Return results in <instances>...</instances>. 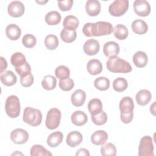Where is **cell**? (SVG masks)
<instances>
[{
	"mask_svg": "<svg viewBox=\"0 0 156 156\" xmlns=\"http://www.w3.org/2000/svg\"><path fill=\"white\" fill-rule=\"evenodd\" d=\"M121 120L124 124H129L130 123L133 118V112L128 114H121L120 115Z\"/></svg>",
	"mask_w": 156,
	"mask_h": 156,
	"instance_id": "cell-45",
	"label": "cell"
},
{
	"mask_svg": "<svg viewBox=\"0 0 156 156\" xmlns=\"http://www.w3.org/2000/svg\"><path fill=\"white\" fill-rule=\"evenodd\" d=\"M10 62L12 65L15 67H19L23 65L26 62V57L21 52H15L12 54L10 58Z\"/></svg>",
	"mask_w": 156,
	"mask_h": 156,
	"instance_id": "cell-34",
	"label": "cell"
},
{
	"mask_svg": "<svg viewBox=\"0 0 156 156\" xmlns=\"http://www.w3.org/2000/svg\"><path fill=\"white\" fill-rule=\"evenodd\" d=\"M21 105L20 99L15 95L9 96L5 103V111L6 114L11 118H17L20 113Z\"/></svg>",
	"mask_w": 156,
	"mask_h": 156,
	"instance_id": "cell-4",
	"label": "cell"
},
{
	"mask_svg": "<svg viewBox=\"0 0 156 156\" xmlns=\"http://www.w3.org/2000/svg\"><path fill=\"white\" fill-rule=\"evenodd\" d=\"M94 86L100 91H105L110 87V80L105 77H99L94 80Z\"/></svg>",
	"mask_w": 156,
	"mask_h": 156,
	"instance_id": "cell-35",
	"label": "cell"
},
{
	"mask_svg": "<svg viewBox=\"0 0 156 156\" xmlns=\"http://www.w3.org/2000/svg\"><path fill=\"white\" fill-rule=\"evenodd\" d=\"M58 39L56 35L50 34L45 37L44 45L48 49L54 50L58 47Z\"/></svg>",
	"mask_w": 156,
	"mask_h": 156,
	"instance_id": "cell-33",
	"label": "cell"
},
{
	"mask_svg": "<svg viewBox=\"0 0 156 156\" xmlns=\"http://www.w3.org/2000/svg\"><path fill=\"white\" fill-rule=\"evenodd\" d=\"M37 3H38V4H41V5H44V4H46L47 2H48V1H36Z\"/></svg>",
	"mask_w": 156,
	"mask_h": 156,
	"instance_id": "cell-49",
	"label": "cell"
},
{
	"mask_svg": "<svg viewBox=\"0 0 156 156\" xmlns=\"http://www.w3.org/2000/svg\"><path fill=\"white\" fill-rule=\"evenodd\" d=\"M113 31L112 24L107 21H99L94 23H87L82 27V32L86 37H99L110 35Z\"/></svg>",
	"mask_w": 156,
	"mask_h": 156,
	"instance_id": "cell-1",
	"label": "cell"
},
{
	"mask_svg": "<svg viewBox=\"0 0 156 156\" xmlns=\"http://www.w3.org/2000/svg\"><path fill=\"white\" fill-rule=\"evenodd\" d=\"M132 30L136 34L143 35L147 32L148 30V26L147 23L140 19L134 20L131 25Z\"/></svg>",
	"mask_w": 156,
	"mask_h": 156,
	"instance_id": "cell-23",
	"label": "cell"
},
{
	"mask_svg": "<svg viewBox=\"0 0 156 156\" xmlns=\"http://www.w3.org/2000/svg\"><path fill=\"white\" fill-rule=\"evenodd\" d=\"M41 85L46 90H52L57 85L56 78L51 75H46L41 81Z\"/></svg>",
	"mask_w": 156,
	"mask_h": 156,
	"instance_id": "cell-32",
	"label": "cell"
},
{
	"mask_svg": "<svg viewBox=\"0 0 156 156\" xmlns=\"http://www.w3.org/2000/svg\"><path fill=\"white\" fill-rule=\"evenodd\" d=\"M1 81L4 85L10 87L16 83L17 77L12 71L8 70L1 73Z\"/></svg>",
	"mask_w": 156,
	"mask_h": 156,
	"instance_id": "cell-21",
	"label": "cell"
},
{
	"mask_svg": "<svg viewBox=\"0 0 156 156\" xmlns=\"http://www.w3.org/2000/svg\"><path fill=\"white\" fill-rule=\"evenodd\" d=\"M133 62L134 65L138 68L144 67L148 62L147 54L141 51H137L133 55Z\"/></svg>",
	"mask_w": 156,
	"mask_h": 156,
	"instance_id": "cell-24",
	"label": "cell"
},
{
	"mask_svg": "<svg viewBox=\"0 0 156 156\" xmlns=\"http://www.w3.org/2000/svg\"><path fill=\"white\" fill-rule=\"evenodd\" d=\"M61 19V15L57 11H51L47 13L44 18L46 23L50 26L58 24L60 22Z\"/></svg>",
	"mask_w": 156,
	"mask_h": 156,
	"instance_id": "cell-29",
	"label": "cell"
},
{
	"mask_svg": "<svg viewBox=\"0 0 156 156\" xmlns=\"http://www.w3.org/2000/svg\"><path fill=\"white\" fill-rule=\"evenodd\" d=\"M102 64L98 59H91L87 63V71L91 75L95 76L100 74L102 72Z\"/></svg>",
	"mask_w": 156,
	"mask_h": 156,
	"instance_id": "cell-17",
	"label": "cell"
},
{
	"mask_svg": "<svg viewBox=\"0 0 156 156\" xmlns=\"http://www.w3.org/2000/svg\"><path fill=\"white\" fill-rule=\"evenodd\" d=\"M15 70L20 77H23L31 73V68L27 62H26L23 65L15 68Z\"/></svg>",
	"mask_w": 156,
	"mask_h": 156,
	"instance_id": "cell-42",
	"label": "cell"
},
{
	"mask_svg": "<svg viewBox=\"0 0 156 156\" xmlns=\"http://www.w3.org/2000/svg\"><path fill=\"white\" fill-rule=\"evenodd\" d=\"M150 111L151 113L154 115L155 116V102H154V103L151 105L150 107Z\"/></svg>",
	"mask_w": 156,
	"mask_h": 156,
	"instance_id": "cell-48",
	"label": "cell"
},
{
	"mask_svg": "<svg viewBox=\"0 0 156 156\" xmlns=\"http://www.w3.org/2000/svg\"><path fill=\"white\" fill-rule=\"evenodd\" d=\"M152 98L151 93L147 90H140L135 96V99L136 103L140 105H147Z\"/></svg>",
	"mask_w": 156,
	"mask_h": 156,
	"instance_id": "cell-18",
	"label": "cell"
},
{
	"mask_svg": "<svg viewBox=\"0 0 156 156\" xmlns=\"http://www.w3.org/2000/svg\"><path fill=\"white\" fill-rule=\"evenodd\" d=\"M77 33L76 30H69L64 28L60 32V38L65 43H72L76 39Z\"/></svg>",
	"mask_w": 156,
	"mask_h": 156,
	"instance_id": "cell-30",
	"label": "cell"
},
{
	"mask_svg": "<svg viewBox=\"0 0 156 156\" xmlns=\"http://www.w3.org/2000/svg\"><path fill=\"white\" fill-rule=\"evenodd\" d=\"M22 43L27 48H32L37 44V39L32 34H26L22 38Z\"/></svg>",
	"mask_w": 156,
	"mask_h": 156,
	"instance_id": "cell-40",
	"label": "cell"
},
{
	"mask_svg": "<svg viewBox=\"0 0 156 156\" xmlns=\"http://www.w3.org/2000/svg\"><path fill=\"white\" fill-rule=\"evenodd\" d=\"M119 44L112 41L106 42L103 46V52L106 57H112L118 56L119 52Z\"/></svg>",
	"mask_w": 156,
	"mask_h": 156,
	"instance_id": "cell-12",
	"label": "cell"
},
{
	"mask_svg": "<svg viewBox=\"0 0 156 156\" xmlns=\"http://www.w3.org/2000/svg\"><path fill=\"white\" fill-rule=\"evenodd\" d=\"M84 52L88 55H94L98 54L100 49V44L98 40L90 39L86 41L83 44Z\"/></svg>",
	"mask_w": 156,
	"mask_h": 156,
	"instance_id": "cell-11",
	"label": "cell"
},
{
	"mask_svg": "<svg viewBox=\"0 0 156 156\" xmlns=\"http://www.w3.org/2000/svg\"><path fill=\"white\" fill-rule=\"evenodd\" d=\"M86 99V93L85 92L80 89L76 90L72 94L71 97V100L72 104L75 107L82 106Z\"/></svg>",
	"mask_w": 156,
	"mask_h": 156,
	"instance_id": "cell-19",
	"label": "cell"
},
{
	"mask_svg": "<svg viewBox=\"0 0 156 156\" xmlns=\"http://www.w3.org/2000/svg\"><path fill=\"white\" fill-rule=\"evenodd\" d=\"M108 139L107 133L102 130L94 132L91 136V141L95 145H102Z\"/></svg>",
	"mask_w": 156,
	"mask_h": 156,
	"instance_id": "cell-22",
	"label": "cell"
},
{
	"mask_svg": "<svg viewBox=\"0 0 156 156\" xmlns=\"http://www.w3.org/2000/svg\"><path fill=\"white\" fill-rule=\"evenodd\" d=\"M61 112L57 108H51L47 113L45 125L49 130H54L57 129L60 122Z\"/></svg>",
	"mask_w": 156,
	"mask_h": 156,
	"instance_id": "cell-5",
	"label": "cell"
},
{
	"mask_svg": "<svg viewBox=\"0 0 156 156\" xmlns=\"http://www.w3.org/2000/svg\"><path fill=\"white\" fill-rule=\"evenodd\" d=\"M119 110L121 114H128L133 112L134 109V103L132 98L125 96L119 102Z\"/></svg>",
	"mask_w": 156,
	"mask_h": 156,
	"instance_id": "cell-13",
	"label": "cell"
},
{
	"mask_svg": "<svg viewBox=\"0 0 156 156\" xmlns=\"http://www.w3.org/2000/svg\"><path fill=\"white\" fill-rule=\"evenodd\" d=\"M0 59H1V69H0V72H1V73H2V72L5 71V70L6 69V68L7 67V62L6 60L4 57H1Z\"/></svg>",
	"mask_w": 156,
	"mask_h": 156,
	"instance_id": "cell-47",
	"label": "cell"
},
{
	"mask_svg": "<svg viewBox=\"0 0 156 156\" xmlns=\"http://www.w3.org/2000/svg\"><path fill=\"white\" fill-rule=\"evenodd\" d=\"M58 85L61 90L65 91H68L73 89V88L74 87V83L73 80L69 77L66 79L60 80Z\"/></svg>",
	"mask_w": 156,
	"mask_h": 156,
	"instance_id": "cell-41",
	"label": "cell"
},
{
	"mask_svg": "<svg viewBox=\"0 0 156 156\" xmlns=\"http://www.w3.org/2000/svg\"><path fill=\"white\" fill-rule=\"evenodd\" d=\"M86 12L89 16H96L101 12V4L97 0H88L85 4Z\"/></svg>",
	"mask_w": 156,
	"mask_h": 156,
	"instance_id": "cell-14",
	"label": "cell"
},
{
	"mask_svg": "<svg viewBox=\"0 0 156 156\" xmlns=\"http://www.w3.org/2000/svg\"><path fill=\"white\" fill-rule=\"evenodd\" d=\"M129 4L127 0H115L109 5L108 12L113 16H121L127 11Z\"/></svg>",
	"mask_w": 156,
	"mask_h": 156,
	"instance_id": "cell-7",
	"label": "cell"
},
{
	"mask_svg": "<svg viewBox=\"0 0 156 156\" xmlns=\"http://www.w3.org/2000/svg\"><path fill=\"white\" fill-rule=\"evenodd\" d=\"M5 34L10 40H17L21 36V30L16 24H10L6 27Z\"/></svg>",
	"mask_w": 156,
	"mask_h": 156,
	"instance_id": "cell-20",
	"label": "cell"
},
{
	"mask_svg": "<svg viewBox=\"0 0 156 156\" xmlns=\"http://www.w3.org/2000/svg\"><path fill=\"white\" fill-rule=\"evenodd\" d=\"M101 153L103 156H115L116 154V149L113 144L107 143L101 146Z\"/></svg>",
	"mask_w": 156,
	"mask_h": 156,
	"instance_id": "cell-37",
	"label": "cell"
},
{
	"mask_svg": "<svg viewBox=\"0 0 156 156\" xmlns=\"http://www.w3.org/2000/svg\"><path fill=\"white\" fill-rule=\"evenodd\" d=\"M31 156H52L51 152L48 151L42 145L35 144L32 146L30 150Z\"/></svg>",
	"mask_w": 156,
	"mask_h": 156,
	"instance_id": "cell-28",
	"label": "cell"
},
{
	"mask_svg": "<svg viewBox=\"0 0 156 156\" xmlns=\"http://www.w3.org/2000/svg\"><path fill=\"white\" fill-rule=\"evenodd\" d=\"M10 139L15 144H22L26 143L28 140L29 134L24 129H16L12 131Z\"/></svg>",
	"mask_w": 156,
	"mask_h": 156,
	"instance_id": "cell-9",
	"label": "cell"
},
{
	"mask_svg": "<svg viewBox=\"0 0 156 156\" xmlns=\"http://www.w3.org/2000/svg\"><path fill=\"white\" fill-rule=\"evenodd\" d=\"M55 76L60 80L66 79L69 77L70 71L69 68L64 65H60L56 68L55 70Z\"/></svg>",
	"mask_w": 156,
	"mask_h": 156,
	"instance_id": "cell-38",
	"label": "cell"
},
{
	"mask_svg": "<svg viewBox=\"0 0 156 156\" xmlns=\"http://www.w3.org/2000/svg\"><path fill=\"white\" fill-rule=\"evenodd\" d=\"M71 119L73 124L75 126H82L87 123L88 121V117L85 112L81 110H77L73 113L71 116Z\"/></svg>",
	"mask_w": 156,
	"mask_h": 156,
	"instance_id": "cell-16",
	"label": "cell"
},
{
	"mask_svg": "<svg viewBox=\"0 0 156 156\" xmlns=\"http://www.w3.org/2000/svg\"><path fill=\"white\" fill-rule=\"evenodd\" d=\"M83 140L82 135L78 131H72L69 132L67 136L66 142V144L71 147H74L79 145Z\"/></svg>",
	"mask_w": 156,
	"mask_h": 156,
	"instance_id": "cell-15",
	"label": "cell"
},
{
	"mask_svg": "<svg viewBox=\"0 0 156 156\" xmlns=\"http://www.w3.org/2000/svg\"><path fill=\"white\" fill-rule=\"evenodd\" d=\"M139 156H154V144L152 138L148 135L144 136L140 141L138 147Z\"/></svg>",
	"mask_w": 156,
	"mask_h": 156,
	"instance_id": "cell-6",
	"label": "cell"
},
{
	"mask_svg": "<svg viewBox=\"0 0 156 156\" xmlns=\"http://www.w3.org/2000/svg\"><path fill=\"white\" fill-rule=\"evenodd\" d=\"M23 119L24 122L32 126H38L41 122L42 113L38 109L27 107L24 108Z\"/></svg>",
	"mask_w": 156,
	"mask_h": 156,
	"instance_id": "cell-3",
	"label": "cell"
},
{
	"mask_svg": "<svg viewBox=\"0 0 156 156\" xmlns=\"http://www.w3.org/2000/svg\"><path fill=\"white\" fill-rule=\"evenodd\" d=\"M90 154L89 151L85 148H80L78 149L76 153V155H80V156H90Z\"/></svg>",
	"mask_w": 156,
	"mask_h": 156,
	"instance_id": "cell-46",
	"label": "cell"
},
{
	"mask_svg": "<svg viewBox=\"0 0 156 156\" xmlns=\"http://www.w3.org/2000/svg\"><path fill=\"white\" fill-rule=\"evenodd\" d=\"M114 35L115 37L119 40H123L127 38L128 37L129 32L127 28L123 24H117L114 28Z\"/></svg>",
	"mask_w": 156,
	"mask_h": 156,
	"instance_id": "cell-31",
	"label": "cell"
},
{
	"mask_svg": "<svg viewBox=\"0 0 156 156\" xmlns=\"http://www.w3.org/2000/svg\"><path fill=\"white\" fill-rule=\"evenodd\" d=\"M34 76L30 73L26 76L23 77H21L20 78V83L21 85L24 87H30L34 83Z\"/></svg>",
	"mask_w": 156,
	"mask_h": 156,
	"instance_id": "cell-43",
	"label": "cell"
},
{
	"mask_svg": "<svg viewBox=\"0 0 156 156\" xmlns=\"http://www.w3.org/2000/svg\"><path fill=\"white\" fill-rule=\"evenodd\" d=\"M63 135L60 131H56L51 133L47 138V144L51 147H56L63 141Z\"/></svg>",
	"mask_w": 156,
	"mask_h": 156,
	"instance_id": "cell-25",
	"label": "cell"
},
{
	"mask_svg": "<svg viewBox=\"0 0 156 156\" xmlns=\"http://www.w3.org/2000/svg\"><path fill=\"white\" fill-rule=\"evenodd\" d=\"M16 153H13V154H12V155H16ZM18 154H21V155H23V154L22 153H18Z\"/></svg>",
	"mask_w": 156,
	"mask_h": 156,
	"instance_id": "cell-50",
	"label": "cell"
},
{
	"mask_svg": "<svg viewBox=\"0 0 156 156\" xmlns=\"http://www.w3.org/2000/svg\"><path fill=\"white\" fill-rule=\"evenodd\" d=\"M106 67L109 71L114 73H128L132 70L128 62L118 56L110 57L107 61Z\"/></svg>",
	"mask_w": 156,
	"mask_h": 156,
	"instance_id": "cell-2",
	"label": "cell"
},
{
	"mask_svg": "<svg viewBox=\"0 0 156 156\" xmlns=\"http://www.w3.org/2000/svg\"><path fill=\"white\" fill-rule=\"evenodd\" d=\"M128 83L126 79L123 77H118L113 82V88L117 92H122L127 89Z\"/></svg>",
	"mask_w": 156,
	"mask_h": 156,
	"instance_id": "cell-36",
	"label": "cell"
},
{
	"mask_svg": "<svg viewBox=\"0 0 156 156\" xmlns=\"http://www.w3.org/2000/svg\"><path fill=\"white\" fill-rule=\"evenodd\" d=\"M133 6L135 13L140 16H147L151 12V6L147 1L136 0Z\"/></svg>",
	"mask_w": 156,
	"mask_h": 156,
	"instance_id": "cell-8",
	"label": "cell"
},
{
	"mask_svg": "<svg viewBox=\"0 0 156 156\" xmlns=\"http://www.w3.org/2000/svg\"><path fill=\"white\" fill-rule=\"evenodd\" d=\"M79 25V21L77 18L73 15H68L66 16L63 22V26L64 28L75 30Z\"/></svg>",
	"mask_w": 156,
	"mask_h": 156,
	"instance_id": "cell-27",
	"label": "cell"
},
{
	"mask_svg": "<svg viewBox=\"0 0 156 156\" xmlns=\"http://www.w3.org/2000/svg\"><path fill=\"white\" fill-rule=\"evenodd\" d=\"M88 109L91 115L99 113L102 111V103L98 98H94L90 101L88 104Z\"/></svg>",
	"mask_w": 156,
	"mask_h": 156,
	"instance_id": "cell-26",
	"label": "cell"
},
{
	"mask_svg": "<svg viewBox=\"0 0 156 156\" xmlns=\"http://www.w3.org/2000/svg\"><path fill=\"white\" fill-rule=\"evenodd\" d=\"M25 10V7L24 4L19 1H15L11 2L7 8L8 13L12 17L18 18L21 16Z\"/></svg>",
	"mask_w": 156,
	"mask_h": 156,
	"instance_id": "cell-10",
	"label": "cell"
},
{
	"mask_svg": "<svg viewBox=\"0 0 156 156\" xmlns=\"http://www.w3.org/2000/svg\"><path fill=\"white\" fill-rule=\"evenodd\" d=\"M91 121L97 126L103 125L105 124L107 121V115L104 111H101L99 113L91 115Z\"/></svg>",
	"mask_w": 156,
	"mask_h": 156,
	"instance_id": "cell-39",
	"label": "cell"
},
{
	"mask_svg": "<svg viewBox=\"0 0 156 156\" xmlns=\"http://www.w3.org/2000/svg\"><path fill=\"white\" fill-rule=\"evenodd\" d=\"M58 7L63 12H66L69 10L73 4V0H66V1H58Z\"/></svg>",
	"mask_w": 156,
	"mask_h": 156,
	"instance_id": "cell-44",
	"label": "cell"
}]
</instances>
